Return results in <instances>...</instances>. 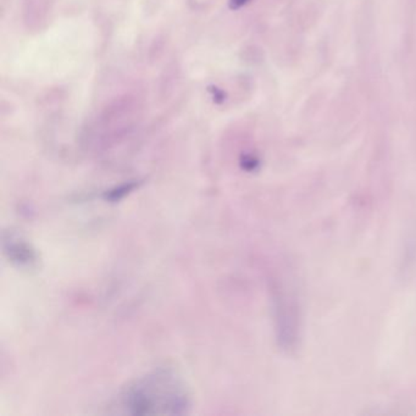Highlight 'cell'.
I'll list each match as a JSON object with an SVG mask.
<instances>
[{"mask_svg":"<svg viewBox=\"0 0 416 416\" xmlns=\"http://www.w3.org/2000/svg\"><path fill=\"white\" fill-rule=\"evenodd\" d=\"M115 406L128 415H184L192 408V395L176 370L160 367L127 383Z\"/></svg>","mask_w":416,"mask_h":416,"instance_id":"1","label":"cell"},{"mask_svg":"<svg viewBox=\"0 0 416 416\" xmlns=\"http://www.w3.org/2000/svg\"><path fill=\"white\" fill-rule=\"evenodd\" d=\"M3 252L8 261L20 270H34L38 267L37 250L14 231L3 233Z\"/></svg>","mask_w":416,"mask_h":416,"instance_id":"2","label":"cell"},{"mask_svg":"<svg viewBox=\"0 0 416 416\" xmlns=\"http://www.w3.org/2000/svg\"><path fill=\"white\" fill-rule=\"evenodd\" d=\"M137 187H138L137 182H128V184H121V186L106 192L104 195V199L109 200V201H117V200L123 199V197H126L128 193H131Z\"/></svg>","mask_w":416,"mask_h":416,"instance_id":"3","label":"cell"},{"mask_svg":"<svg viewBox=\"0 0 416 416\" xmlns=\"http://www.w3.org/2000/svg\"><path fill=\"white\" fill-rule=\"evenodd\" d=\"M250 0H230V8L233 10H237L239 8L245 6Z\"/></svg>","mask_w":416,"mask_h":416,"instance_id":"4","label":"cell"}]
</instances>
